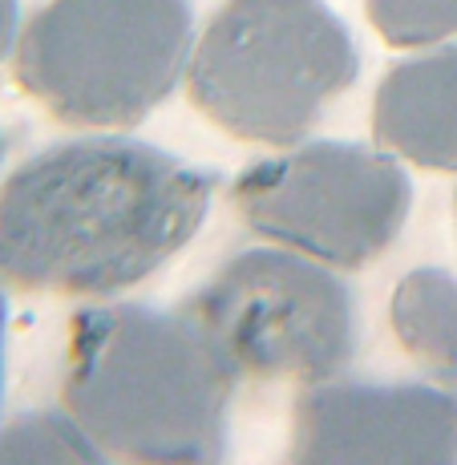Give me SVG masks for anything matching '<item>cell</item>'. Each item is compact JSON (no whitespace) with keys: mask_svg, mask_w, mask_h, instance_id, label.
<instances>
[{"mask_svg":"<svg viewBox=\"0 0 457 465\" xmlns=\"http://www.w3.org/2000/svg\"><path fill=\"white\" fill-rule=\"evenodd\" d=\"M361 74L324 0H227L191 53V97L235 138L292 146Z\"/></svg>","mask_w":457,"mask_h":465,"instance_id":"3","label":"cell"},{"mask_svg":"<svg viewBox=\"0 0 457 465\" xmlns=\"http://www.w3.org/2000/svg\"><path fill=\"white\" fill-rule=\"evenodd\" d=\"M239 377L320 384L356 352V303L328 263L292 247L239 252L183 303Z\"/></svg>","mask_w":457,"mask_h":465,"instance_id":"5","label":"cell"},{"mask_svg":"<svg viewBox=\"0 0 457 465\" xmlns=\"http://www.w3.org/2000/svg\"><path fill=\"white\" fill-rule=\"evenodd\" d=\"M231 199L255 235L328 267H361L401 235L413 186L389 150L308 142L247 166Z\"/></svg>","mask_w":457,"mask_h":465,"instance_id":"6","label":"cell"},{"mask_svg":"<svg viewBox=\"0 0 457 465\" xmlns=\"http://www.w3.org/2000/svg\"><path fill=\"white\" fill-rule=\"evenodd\" d=\"M16 21H21V5L16 0H0V57L16 45Z\"/></svg>","mask_w":457,"mask_h":465,"instance_id":"12","label":"cell"},{"mask_svg":"<svg viewBox=\"0 0 457 465\" xmlns=\"http://www.w3.org/2000/svg\"><path fill=\"white\" fill-rule=\"evenodd\" d=\"M0 158H5V134H0Z\"/></svg>","mask_w":457,"mask_h":465,"instance_id":"14","label":"cell"},{"mask_svg":"<svg viewBox=\"0 0 457 465\" xmlns=\"http://www.w3.org/2000/svg\"><path fill=\"white\" fill-rule=\"evenodd\" d=\"M235 381L239 372L186 308L102 303L74 316L65 409L114 458L219 461Z\"/></svg>","mask_w":457,"mask_h":465,"instance_id":"2","label":"cell"},{"mask_svg":"<svg viewBox=\"0 0 457 465\" xmlns=\"http://www.w3.org/2000/svg\"><path fill=\"white\" fill-rule=\"evenodd\" d=\"M0 389H5V300H0Z\"/></svg>","mask_w":457,"mask_h":465,"instance_id":"13","label":"cell"},{"mask_svg":"<svg viewBox=\"0 0 457 465\" xmlns=\"http://www.w3.org/2000/svg\"><path fill=\"white\" fill-rule=\"evenodd\" d=\"M219 178L130 138L41 150L0 186V280L25 292L114 296L178 255Z\"/></svg>","mask_w":457,"mask_h":465,"instance_id":"1","label":"cell"},{"mask_svg":"<svg viewBox=\"0 0 457 465\" xmlns=\"http://www.w3.org/2000/svg\"><path fill=\"white\" fill-rule=\"evenodd\" d=\"M105 450L69 409H37L0 425V461L13 465H97Z\"/></svg>","mask_w":457,"mask_h":465,"instance_id":"10","label":"cell"},{"mask_svg":"<svg viewBox=\"0 0 457 465\" xmlns=\"http://www.w3.org/2000/svg\"><path fill=\"white\" fill-rule=\"evenodd\" d=\"M381 150L429 170H457V45L397 65L376 89Z\"/></svg>","mask_w":457,"mask_h":465,"instance_id":"8","label":"cell"},{"mask_svg":"<svg viewBox=\"0 0 457 465\" xmlns=\"http://www.w3.org/2000/svg\"><path fill=\"white\" fill-rule=\"evenodd\" d=\"M392 328L421 364L457 384V280L450 272H409L392 296Z\"/></svg>","mask_w":457,"mask_h":465,"instance_id":"9","label":"cell"},{"mask_svg":"<svg viewBox=\"0 0 457 465\" xmlns=\"http://www.w3.org/2000/svg\"><path fill=\"white\" fill-rule=\"evenodd\" d=\"M369 21L401 49L442 45L457 33V0H369Z\"/></svg>","mask_w":457,"mask_h":465,"instance_id":"11","label":"cell"},{"mask_svg":"<svg viewBox=\"0 0 457 465\" xmlns=\"http://www.w3.org/2000/svg\"><path fill=\"white\" fill-rule=\"evenodd\" d=\"M186 0H49L16 41V77L61 122L134 126L191 69Z\"/></svg>","mask_w":457,"mask_h":465,"instance_id":"4","label":"cell"},{"mask_svg":"<svg viewBox=\"0 0 457 465\" xmlns=\"http://www.w3.org/2000/svg\"><path fill=\"white\" fill-rule=\"evenodd\" d=\"M292 458L303 465H450L457 389L320 381L295 405Z\"/></svg>","mask_w":457,"mask_h":465,"instance_id":"7","label":"cell"}]
</instances>
